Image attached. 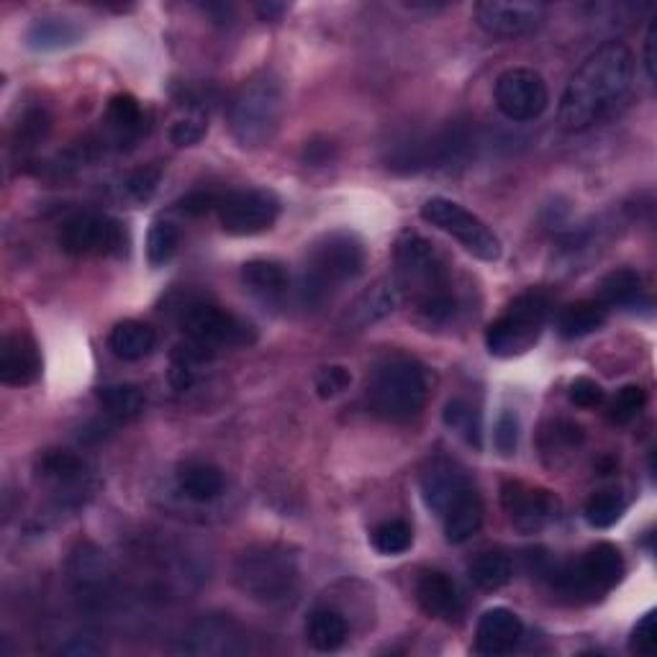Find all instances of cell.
I'll list each match as a JSON object with an SVG mask.
<instances>
[{"label": "cell", "instance_id": "45", "mask_svg": "<svg viewBox=\"0 0 657 657\" xmlns=\"http://www.w3.org/2000/svg\"><path fill=\"white\" fill-rule=\"evenodd\" d=\"M603 399H606V393H603V388L595 383L591 378H576L570 386V401L576 403L580 409H595L601 407Z\"/></svg>", "mask_w": 657, "mask_h": 657}, {"label": "cell", "instance_id": "8", "mask_svg": "<svg viewBox=\"0 0 657 657\" xmlns=\"http://www.w3.org/2000/svg\"><path fill=\"white\" fill-rule=\"evenodd\" d=\"M624 576V557L611 542H599L576 563L553 570V586L572 603H591L606 595Z\"/></svg>", "mask_w": 657, "mask_h": 657}, {"label": "cell", "instance_id": "9", "mask_svg": "<svg viewBox=\"0 0 657 657\" xmlns=\"http://www.w3.org/2000/svg\"><path fill=\"white\" fill-rule=\"evenodd\" d=\"M422 219L426 224L455 236L470 255L483 259V263H495L501 257V240L493 234V229L465 205L449 201V198H430L422 205Z\"/></svg>", "mask_w": 657, "mask_h": 657}, {"label": "cell", "instance_id": "23", "mask_svg": "<svg viewBox=\"0 0 657 657\" xmlns=\"http://www.w3.org/2000/svg\"><path fill=\"white\" fill-rule=\"evenodd\" d=\"M236 634H232L226 622H201L190 637H182L180 653L188 655H232L240 653L242 645H236Z\"/></svg>", "mask_w": 657, "mask_h": 657}, {"label": "cell", "instance_id": "46", "mask_svg": "<svg viewBox=\"0 0 657 657\" xmlns=\"http://www.w3.org/2000/svg\"><path fill=\"white\" fill-rule=\"evenodd\" d=\"M178 205L186 216L198 219V216H205V213L216 209L219 198L213 193H205V190H193V193H188Z\"/></svg>", "mask_w": 657, "mask_h": 657}, {"label": "cell", "instance_id": "25", "mask_svg": "<svg viewBox=\"0 0 657 657\" xmlns=\"http://www.w3.org/2000/svg\"><path fill=\"white\" fill-rule=\"evenodd\" d=\"M178 488L186 493V499L209 503L224 493V476L213 465L193 460L178 468Z\"/></svg>", "mask_w": 657, "mask_h": 657}, {"label": "cell", "instance_id": "5", "mask_svg": "<svg viewBox=\"0 0 657 657\" xmlns=\"http://www.w3.org/2000/svg\"><path fill=\"white\" fill-rule=\"evenodd\" d=\"M430 383L426 372L414 357H388L372 370L368 383V403L372 414L388 422H409L422 414Z\"/></svg>", "mask_w": 657, "mask_h": 657}, {"label": "cell", "instance_id": "19", "mask_svg": "<svg viewBox=\"0 0 657 657\" xmlns=\"http://www.w3.org/2000/svg\"><path fill=\"white\" fill-rule=\"evenodd\" d=\"M42 376V355L26 334H11L0 349V380L5 386H32Z\"/></svg>", "mask_w": 657, "mask_h": 657}, {"label": "cell", "instance_id": "7", "mask_svg": "<svg viewBox=\"0 0 657 657\" xmlns=\"http://www.w3.org/2000/svg\"><path fill=\"white\" fill-rule=\"evenodd\" d=\"M549 309H553V301H549L545 290L532 288L516 296L509 303V309L488 326V353L495 357H516L530 353L542 337V328H545L549 319Z\"/></svg>", "mask_w": 657, "mask_h": 657}, {"label": "cell", "instance_id": "16", "mask_svg": "<svg viewBox=\"0 0 657 657\" xmlns=\"http://www.w3.org/2000/svg\"><path fill=\"white\" fill-rule=\"evenodd\" d=\"M416 601L424 609L426 616L439 619V622H460L465 601L457 583L445 572H424L416 583Z\"/></svg>", "mask_w": 657, "mask_h": 657}, {"label": "cell", "instance_id": "11", "mask_svg": "<svg viewBox=\"0 0 657 657\" xmlns=\"http://www.w3.org/2000/svg\"><path fill=\"white\" fill-rule=\"evenodd\" d=\"M59 247L73 257H109L126 249V232L116 219L103 213H78L65 221Z\"/></svg>", "mask_w": 657, "mask_h": 657}, {"label": "cell", "instance_id": "36", "mask_svg": "<svg viewBox=\"0 0 657 657\" xmlns=\"http://www.w3.org/2000/svg\"><path fill=\"white\" fill-rule=\"evenodd\" d=\"M178 244H180L178 226L170 224V221H155V224H152V229H149V236H147L149 263L155 267L165 265L167 259H170L175 252H178Z\"/></svg>", "mask_w": 657, "mask_h": 657}, {"label": "cell", "instance_id": "2", "mask_svg": "<svg viewBox=\"0 0 657 657\" xmlns=\"http://www.w3.org/2000/svg\"><path fill=\"white\" fill-rule=\"evenodd\" d=\"M396 278L399 296H407L416 305V316L430 326L453 321L457 313V298L449 280L445 259L437 255L432 242L422 234L407 232L396 242Z\"/></svg>", "mask_w": 657, "mask_h": 657}, {"label": "cell", "instance_id": "30", "mask_svg": "<svg viewBox=\"0 0 657 657\" xmlns=\"http://www.w3.org/2000/svg\"><path fill=\"white\" fill-rule=\"evenodd\" d=\"M468 576L483 591H499L514 576V565L503 553H480L478 557H472Z\"/></svg>", "mask_w": 657, "mask_h": 657}, {"label": "cell", "instance_id": "1", "mask_svg": "<svg viewBox=\"0 0 657 657\" xmlns=\"http://www.w3.org/2000/svg\"><path fill=\"white\" fill-rule=\"evenodd\" d=\"M634 55L622 42L601 44L572 75L560 98V124L568 132H586L616 111L630 96Z\"/></svg>", "mask_w": 657, "mask_h": 657}, {"label": "cell", "instance_id": "21", "mask_svg": "<svg viewBox=\"0 0 657 657\" xmlns=\"http://www.w3.org/2000/svg\"><path fill=\"white\" fill-rule=\"evenodd\" d=\"M399 298L401 296L393 282H376V286L365 290V293L349 305V311L345 313V319H342V324L355 328V332H360L365 326H372L376 321L386 319L388 313L396 309Z\"/></svg>", "mask_w": 657, "mask_h": 657}, {"label": "cell", "instance_id": "28", "mask_svg": "<svg viewBox=\"0 0 657 657\" xmlns=\"http://www.w3.org/2000/svg\"><path fill=\"white\" fill-rule=\"evenodd\" d=\"M242 282L259 298H278L288 290V272L275 259H252L242 267Z\"/></svg>", "mask_w": 657, "mask_h": 657}, {"label": "cell", "instance_id": "31", "mask_svg": "<svg viewBox=\"0 0 657 657\" xmlns=\"http://www.w3.org/2000/svg\"><path fill=\"white\" fill-rule=\"evenodd\" d=\"M78 40H80L78 29H75L70 21H57V19L36 21L26 34L29 47L36 52H55V49L73 47Z\"/></svg>", "mask_w": 657, "mask_h": 657}, {"label": "cell", "instance_id": "12", "mask_svg": "<svg viewBox=\"0 0 657 657\" xmlns=\"http://www.w3.org/2000/svg\"><path fill=\"white\" fill-rule=\"evenodd\" d=\"M219 221L226 234H263L280 216V201L270 190H234L219 198Z\"/></svg>", "mask_w": 657, "mask_h": 657}, {"label": "cell", "instance_id": "15", "mask_svg": "<svg viewBox=\"0 0 657 657\" xmlns=\"http://www.w3.org/2000/svg\"><path fill=\"white\" fill-rule=\"evenodd\" d=\"M501 503L506 509L516 530L524 534L542 532L560 516V501L545 488H532L524 483H503Z\"/></svg>", "mask_w": 657, "mask_h": 657}, {"label": "cell", "instance_id": "34", "mask_svg": "<svg viewBox=\"0 0 657 657\" xmlns=\"http://www.w3.org/2000/svg\"><path fill=\"white\" fill-rule=\"evenodd\" d=\"M626 509L624 499L614 491H601L588 499L586 503V522L595 526V530H609L622 519Z\"/></svg>", "mask_w": 657, "mask_h": 657}, {"label": "cell", "instance_id": "6", "mask_svg": "<svg viewBox=\"0 0 657 657\" xmlns=\"http://www.w3.org/2000/svg\"><path fill=\"white\" fill-rule=\"evenodd\" d=\"M234 583L259 603H282L296 593L298 563L286 547L259 545L236 557Z\"/></svg>", "mask_w": 657, "mask_h": 657}, {"label": "cell", "instance_id": "3", "mask_svg": "<svg viewBox=\"0 0 657 657\" xmlns=\"http://www.w3.org/2000/svg\"><path fill=\"white\" fill-rule=\"evenodd\" d=\"M286 116V88L272 70L244 80L229 103V132L244 149L270 144Z\"/></svg>", "mask_w": 657, "mask_h": 657}, {"label": "cell", "instance_id": "4", "mask_svg": "<svg viewBox=\"0 0 657 657\" xmlns=\"http://www.w3.org/2000/svg\"><path fill=\"white\" fill-rule=\"evenodd\" d=\"M368 263L363 242L349 232L321 236L309 252L301 275V301L305 305L326 303L345 282L360 278Z\"/></svg>", "mask_w": 657, "mask_h": 657}, {"label": "cell", "instance_id": "32", "mask_svg": "<svg viewBox=\"0 0 657 657\" xmlns=\"http://www.w3.org/2000/svg\"><path fill=\"white\" fill-rule=\"evenodd\" d=\"M98 401H101L105 414L113 419H121V422H129V419L140 416V411L144 409L142 391L129 383L101 388V391H98Z\"/></svg>", "mask_w": 657, "mask_h": 657}, {"label": "cell", "instance_id": "24", "mask_svg": "<svg viewBox=\"0 0 657 657\" xmlns=\"http://www.w3.org/2000/svg\"><path fill=\"white\" fill-rule=\"evenodd\" d=\"M349 637V626L345 616L334 609L311 611L309 624H305V639L316 653H337Z\"/></svg>", "mask_w": 657, "mask_h": 657}, {"label": "cell", "instance_id": "17", "mask_svg": "<svg viewBox=\"0 0 657 657\" xmlns=\"http://www.w3.org/2000/svg\"><path fill=\"white\" fill-rule=\"evenodd\" d=\"M524 637V624L514 611L491 609L480 616L476 632V647L483 655H509L519 647Z\"/></svg>", "mask_w": 657, "mask_h": 657}, {"label": "cell", "instance_id": "42", "mask_svg": "<svg viewBox=\"0 0 657 657\" xmlns=\"http://www.w3.org/2000/svg\"><path fill=\"white\" fill-rule=\"evenodd\" d=\"M349 383H353V376H349L347 368H342V365H328L316 376V393L319 399H334V396L345 393Z\"/></svg>", "mask_w": 657, "mask_h": 657}, {"label": "cell", "instance_id": "48", "mask_svg": "<svg viewBox=\"0 0 657 657\" xmlns=\"http://www.w3.org/2000/svg\"><path fill=\"white\" fill-rule=\"evenodd\" d=\"M103 647L96 645L90 637H73L67 645L63 647V655H70V657H93V655H101Z\"/></svg>", "mask_w": 657, "mask_h": 657}, {"label": "cell", "instance_id": "35", "mask_svg": "<svg viewBox=\"0 0 657 657\" xmlns=\"http://www.w3.org/2000/svg\"><path fill=\"white\" fill-rule=\"evenodd\" d=\"M414 542V532L403 519H391V522L378 524L372 530V547L380 555H403Z\"/></svg>", "mask_w": 657, "mask_h": 657}, {"label": "cell", "instance_id": "39", "mask_svg": "<svg viewBox=\"0 0 657 657\" xmlns=\"http://www.w3.org/2000/svg\"><path fill=\"white\" fill-rule=\"evenodd\" d=\"M583 445V430L572 422H557L553 430L545 434V453L570 455Z\"/></svg>", "mask_w": 657, "mask_h": 657}, {"label": "cell", "instance_id": "29", "mask_svg": "<svg viewBox=\"0 0 657 657\" xmlns=\"http://www.w3.org/2000/svg\"><path fill=\"white\" fill-rule=\"evenodd\" d=\"M642 293V278L637 270H630V267H622V270L609 272L606 278L599 282V296L595 301L606 305V309H614V305H632Z\"/></svg>", "mask_w": 657, "mask_h": 657}, {"label": "cell", "instance_id": "37", "mask_svg": "<svg viewBox=\"0 0 657 657\" xmlns=\"http://www.w3.org/2000/svg\"><path fill=\"white\" fill-rule=\"evenodd\" d=\"M445 424L453 432L463 434L470 445L480 447V416L468 401H463V399L449 401L445 407Z\"/></svg>", "mask_w": 657, "mask_h": 657}, {"label": "cell", "instance_id": "14", "mask_svg": "<svg viewBox=\"0 0 657 657\" xmlns=\"http://www.w3.org/2000/svg\"><path fill=\"white\" fill-rule=\"evenodd\" d=\"M545 16L547 5L530 3V0H514V3L483 0L476 5V24L495 40H516V36L532 34Z\"/></svg>", "mask_w": 657, "mask_h": 657}, {"label": "cell", "instance_id": "10", "mask_svg": "<svg viewBox=\"0 0 657 657\" xmlns=\"http://www.w3.org/2000/svg\"><path fill=\"white\" fill-rule=\"evenodd\" d=\"M180 324L190 342L211 349V353L226 347H244L255 342V328H252V324L234 316L232 311L221 309L216 303H188L180 313Z\"/></svg>", "mask_w": 657, "mask_h": 657}, {"label": "cell", "instance_id": "22", "mask_svg": "<svg viewBox=\"0 0 657 657\" xmlns=\"http://www.w3.org/2000/svg\"><path fill=\"white\" fill-rule=\"evenodd\" d=\"M109 345L119 360L136 363L152 355V349L157 347V332L144 321L126 319L111 328Z\"/></svg>", "mask_w": 657, "mask_h": 657}, {"label": "cell", "instance_id": "50", "mask_svg": "<svg viewBox=\"0 0 657 657\" xmlns=\"http://www.w3.org/2000/svg\"><path fill=\"white\" fill-rule=\"evenodd\" d=\"M255 11L263 21H280L282 13L288 11V5L286 3H270V0H267V3L255 5Z\"/></svg>", "mask_w": 657, "mask_h": 657}, {"label": "cell", "instance_id": "43", "mask_svg": "<svg viewBox=\"0 0 657 657\" xmlns=\"http://www.w3.org/2000/svg\"><path fill=\"white\" fill-rule=\"evenodd\" d=\"M493 442H495V449L503 457H511L516 453L519 447V416L514 411H503L499 416V422H495V432H493Z\"/></svg>", "mask_w": 657, "mask_h": 657}, {"label": "cell", "instance_id": "44", "mask_svg": "<svg viewBox=\"0 0 657 657\" xmlns=\"http://www.w3.org/2000/svg\"><path fill=\"white\" fill-rule=\"evenodd\" d=\"M630 649L637 655H655V649H657V614L655 611H647V614L637 622V626H634Z\"/></svg>", "mask_w": 657, "mask_h": 657}, {"label": "cell", "instance_id": "18", "mask_svg": "<svg viewBox=\"0 0 657 657\" xmlns=\"http://www.w3.org/2000/svg\"><path fill=\"white\" fill-rule=\"evenodd\" d=\"M472 488L470 478L449 460H434L422 476L424 503L442 516L460 495Z\"/></svg>", "mask_w": 657, "mask_h": 657}, {"label": "cell", "instance_id": "38", "mask_svg": "<svg viewBox=\"0 0 657 657\" xmlns=\"http://www.w3.org/2000/svg\"><path fill=\"white\" fill-rule=\"evenodd\" d=\"M647 403V391L642 386H624L619 388L614 401H611L609 416L614 424H630L639 416V411Z\"/></svg>", "mask_w": 657, "mask_h": 657}, {"label": "cell", "instance_id": "41", "mask_svg": "<svg viewBox=\"0 0 657 657\" xmlns=\"http://www.w3.org/2000/svg\"><path fill=\"white\" fill-rule=\"evenodd\" d=\"M159 186V170L157 167H142L134 170L124 180V193L132 203H147Z\"/></svg>", "mask_w": 657, "mask_h": 657}, {"label": "cell", "instance_id": "27", "mask_svg": "<svg viewBox=\"0 0 657 657\" xmlns=\"http://www.w3.org/2000/svg\"><path fill=\"white\" fill-rule=\"evenodd\" d=\"M40 476L57 488H80L88 480V468L78 455L67 453V449H52V453L40 457L36 465Z\"/></svg>", "mask_w": 657, "mask_h": 657}, {"label": "cell", "instance_id": "49", "mask_svg": "<svg viewBox=\"0 0 657 657\" xmlns=\"http://www.w3.org/2000/svg\"><path fill=\"white\" fill-rule=\"evenodd\" d=\"M655 47H657V24L653 21L647 29V36H645V73L649 80H655Z\"/></svg>", "mask_w": 657, "mask_h": 657}, {"label": "cell", "instance_id": "47", "mask_svg": "<svg viewBox=\"0 0 657 657\" xmlns=\"http://www.w3.org/2000/svg\"><path fill=\"white\" fill-rule=\"evenodd\" d=\"M334 157V144L328 140H311L303 147V163L305 165H328V159Z\"/></svg>", "mask_w": 657, "mask_h": 657}, {"label": "cell", "instance_id": "40", "mask_svg": "<svg viewBox=\"0 0 657 657\" xmlns=\"http://www.w3.org/2000/svg\"><path fill=\"white\" fill-rule=\"evenodd\" d=\"M209 132V121H205V113L193 111L190 116L175 121L170 129V142L175 147H193Z\"/></svg>", "mask_w": 657, "mask_h": 657}, {"label": "cell", "instance_id": "26", "mask_svg": "<svg viewBox=\"0 0 657 657\" xmlns=\"http://www.w3.org/2000/svg\"><path fill=\"white\" fill-rule=\"evenodd\" d=\"M606 316H609V309L595 301V298L593 301H578V303H570L568 309L560 313L557 328H560L565 339H580V337H588V334L599 332V328L606 324Z\"/></svg>", "mask_w": 657, "mask_h": 657}, {"label": "cell", "instance_id": "20", "mask_svg": "<svg viewBox=\"0 0 657 657\" xmlns=\"http://www.w3.org/2000/svg\"><path fill=\"white\" fill-rule=\"evenodd\" d=\"M483 499H480L476 488H468L453 506H449L442 519H445V537L453 545H465V542L476 537L483 526Z\"/></svg>", "mask_w": 657, "mask_h": 657}, {"label": "cell", "instance_id": "13", "mask_svg": "<svg viewBox=\"0 0 657 657\" xmlns=\"http://www.w3.org/2000/svg\"><path fill=\"white\" fill-rule=\"evenodd\" d=\"M495 105L511 121H534L547 111V82L530 67H511L501 73L493 88Z\"/></svg>", "mask_w": 657, "mask_h": 657}, {"label": "cell", "instance_id": "33", "mask_svg": "<svg viewBox=\"0 0 657 657\" xmlns=\"http://www.w3.org/2000/svg\"><path fill=\"white\" fill-rule=\"evenodd\" d=\"M109 124L116 129L119 136L140 134L142 124H144V113H142L140 101L129 93L113 96L109 103Z\"/></svg>", "mask_w": 657, "mask_h": 657}]
</instances>
